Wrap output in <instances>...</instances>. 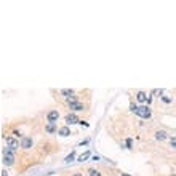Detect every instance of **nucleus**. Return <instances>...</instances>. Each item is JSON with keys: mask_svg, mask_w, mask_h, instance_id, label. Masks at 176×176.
<instances>
[{"mask_svg": "<svg viewBox=\"0 0 176 176\" xmlns=\"http://www.w3.org/2000/svg\"><path fill=\"white\" fill-rule=\"evenodd\" d=\"M69 109L74 111V112L83 111V104H80V103H71V104H69Z\"/></svg>", "mask_w": 176, "mask_h": 176, "instance_id": "6e6552de", "label": "nucleus"}, {"mask_svg": "<svg viewBox=\"0 0 176 176\" xmlns=\"http://www.w3.org/2000/svg\"><path fill=\"white\" fill-rule=\"evenodd\" d=\"M118 176H131V174H127V173H120Z\"/></svg>", "mask_w": 176, "mask_h": 176, "instance_id": "aec40b11", "label": "nucleus"}, {"mask_svg": "<svg viewBox=\"0 0 176 176\" xmlns=\"http://www.w3.org/2000/svg\"><path fill=\"white\" fill-rule=\"evenodd\" d=\"M45 131H47V133H56V131H58V128H56L55 123H48L47 127H45Z\"/></svg>", "mask_w": 176, "mask_h": 176, "instance_id": "9b49d317", "label": "nucleus"}, {"mask_svg": "<svg viewBox=\"0 0 176 176\" xmlns=\"http://www.w3.org/2000/svg\"><path fill=\"white\" fill-rule=\"evenodd\" d=\"M58 134L59 136H71V128L69 127H61L58 130Z\"/></svg>", "mask_w": 176, "mask_h": 176, "instance_id": "9d476101", "label": "nucleus"}, {"mask_svg": "<svg viewBox=\"0 0 176 176\" xmlns=\"http://www.w3.org/2000/svg\"><path fill=\"white\" fill-rule=\"evenodd\" d=\"M61 95H62V96H67V98H71V96H74V90L64 88V90H61Z\"/></svg>", "mask_w": 176, "mask_h": 176, "instance_id": "f8f14e48", "label": "nucleus"}, {"mask_svg": "<svg viewBox=\"0 0 176 176\" xmlns=\"http://www.w3.org/2000/svg\"><path fill=\"white\" fill-rule=\"evenodd\" d=\"M59 118V112L58 111H50L48 114H47V120H48V123H55L56 120Z\"/></svg>", "mask_w": 176, "mask_h": 176, "instance_id": "f03ea898", "label": "nucleus"}, {"mask_svg": "<svg viewBox=\"0 0 176 176\" xmlns=\"http://www.w3.org/2000/svg\"><path fill=\"white\" fill-rule=\"evenodd\" d=\"M77 96L75 95H74V96H71V98H67V104H71V103H77Z\"/></svg>", "mask_w": 176, "mask_h": 176, "instance_id": "dca6fc26", "label": "nucleus"}, {"mask_svg": "<svg viewBox=\"0 0 176 176\" xmlns=\"http://www.w3.org/2000/svg\"><path fill=\"white\" fill-rule=\"evenodd\" d=\"M19 144L21 143H18V141H16L15 138H7V146H8V149H18L19 147Z\"/></svg>", "mask_w": 176, "mask_h": 176, "instance_id": "20e7f679", "label": "nucleus"}, {"mask_svg": "<svg viewBox=\"0 0 176 176\" xmlns=\"http://www.w3.org/2000/svg\"><path fill=\"white\" fill-rule=\"evenodd\" d=\"M74 176H83L82 173H75V174H74Z\"/></svg>", "mask_w": 176, "mask_h": 176, "instance_id": "412c9836", "label": "nucleus"}, {"mask_svg": "<svg viewBox=\"0 0 176 176\" xmlns=\"http://www.w3.org/2000/svg\"><path fill=\"white\" fill-rule=\"evenodd\" d=\"M136 115H139L141 118H151V109L147 106H143V107H138V106H134V104H131V107H130Z\"/></svg>", "mask_w": 176, "mask_h": 176, "instance_id": "f257e3e1", "label": "nucleus"}, {"mask_svg": "<svg viewBox=\"0 0 176 176\" xmlns=\"http://www.w3.org/2000/svg\"><path fill=\"white\" fill-rule=\"evenodd\" d=\"M21 147L22 149H31L32 147V139L29 138V136H22L21 138Z\"/></svg>", "mask_w": 176, "mask_h": 176, "instance_id": "7ed1b4c3", "label": "nucleus"}, {"mask_svg": "<svg viewBox=\"0 0 176 176\" xmlns=\"http://www.w3.org/2000/svg\"><path fill=\"white\" fill-rule=\"evenodd\" d=\"M88 158H90V152L87 151L85 154H82L80 157H78V162H85V160H88Z\"/></svg>", "mask_w": 176, "mask_h": 176, "instance_id": "ddd939ff", "label": "nucleus"}, {"mask_svg": "<svg viewBox=\"0 0 176 176\" xmlns=\"http://www.w3.org/2000/svg\"><path fill=\"white\" fill-rule=\"evenodd\" d=\"M162 101H163V103H167V104H170V103H171L170 96H162Z\"/></svg>", "mask_w": 176, "mask_h": 176, "instance_id": "a211bd4d", "label": "nucleus"}, {"mask_svg": "<svg viewBox=\"0 0 176 176\" xmlns=\"http://www.w3.org/2000/svg\"><path fill=\"white\" fill-rule=\"evenodd\" d=\"M88 173H90V176H101V173L98 171V170H93V168H90Z\"/></svg>", "mask_w": 176, "mask_h": 176, "instance_id": "2eb2a0df", "label": "nucleus"}, {"mask_svg": "<svg viewBox=\"0 0 176 176\" xmlns=\"http://www.w3.org/2000/svg\"><path fill=\"white\" fill-rule=\"evenodd\" d=\"M3 163H5L7 167L13 165V163H15V157H13V155H8V154H3Z\"/></svg>", "mask_w": 176, "mask_h": 176, "instance_id": "0eeeda50", "label": "nucleus"}, {"mask_svg": "<svg viewBox=\"0 0 176 176\" xmlns=\"http://www.w3.org/2000/svg\"><path fill=\"white\" fill-rule=\"evenodd\" d=\"M2 176H8V171H7V170H3V171H2Z\"/></svg>", "mask_w": 176, "mask_h": 176, "instance_id": "6ab92c4d", "label": "nucleus"}, {"mask_svg": "<svg viewBox=\"0 0 176 176\" xmlns=\"http://www.w3.org/2000/svg\"><path fill=\"white\" fill-rule=\"evenodd\" d=\"M170 144H171L173 149H176V136H171V138H170Z\"/></svg>", "mask_w": 176, "mask_h": 176, "instance_id": "f3484780", "label": "nucleus"}, {"mask_svg": "<svg viewBox=\"0 0 176 176\" xmlns=\"http://www.w3.org/2000/svg\"><path fill=\"white\" fill-rule=\"evenodd\" d=\"M66 123H80V120H78V117L75 114H67L66 115Z\"/></svg>", "mask_w": 176, "mask_h": 176, "instance_id": "39448f33", "label": "nucleus"}, {"mask_svg": "<svg viewBox=\"0 0 176 176\" xmlns=\"http://www.w3.org/2000/svg\"><path fill=\"white\" fill-rule=\"evenodd\" d=\"M171 176H176V174H171Z\"/></svg>", "mask_w": 176, "mask_h": 176, "instance_id": "4be33fe9", "label": "nucleus"}, {"mask_svg": "<svg viewBox=\"0 0 176 176\" xmlns=\"http://www.w3.org/2000/svg\"><path fill=\"white\" fill-rule=\"evenodd\" d=\"M74 157H75V151H74V152H71V154H69V155L66 157V160H64V162H66V163L72 162V160H74Z\"/></svg>", "mask_w": 176, "mask_h": 176, "instance_id": "4468645a", "label": "nucleus"}, {"mask_svg": "<svg viewBox=\"0 0 176 176\" xmlns=\"http://www.w3.org/2000/svg\"><path fill=\"white\" fill-rule=\"evenodd\" d=\"M155 139L157 141H165V139H168L167 131H163V130H158V131H155Z\"/></svg>", "mask_w": 176, "mask_h": 176, "instance_id": "423d86ee", "label": "nucleus"}, {"mask_svg": "<svg viewBox=\"0 0 176 176\" xmlns=\"http://www.w3.org/2000/svg\"><path fill=\"white\" fill-rule=\"evenodd\" d=\"M149 98H147V95L144 93V91H138L136 93V101H138V103H144V101H147Z\"/></svg>", "mask_w": 176, "mask_h": 176, "instance_id": "1a4fd4ad", "label": "nucleus"}]
</instances>
